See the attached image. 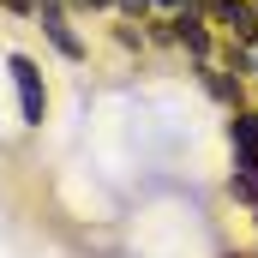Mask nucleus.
Instances as JSON below:
<instances>
[{
    "instance_id": "f257e3e1",
    "label": "nucleus",
    "mask_w": 258,
    "mask_h": 258,
    "mask_svg": "<svg viewBox=\"0 0 258 258\" xmlns=\"http://www.w3.org/2000/svg\"><path fill=\"white\" fill-rule=\"evenodd\" d=\"M6 72H12V84H18V114H24V126H42V120H48V84H42V66L30 60V54H12Z\"/></svg>"
},
{
    "instance_id": "f03ea898",
    "label": "nucleus",
    "mask_w": 258,
    "mask_h": 258,
    "mask_svg": "<svg viewBox=\"0 0 258 258\" xmlns=\"http://www.w3.org/2000/svg\"><path fill=\"white\" fill-rule=\"evenodd\" d=\"M204 12H210L234 42H258V6L252 0H204Z\"/></svg>"
},
{
    "instance_id": "7ed1b4c3",
    "label": "nucleus",
    "mask_w": 258,
    "mask_h": 258,
    "mask_svg": "<svg viewBox=\"0 0 258 258\" xmlns=\"http://www.w3.org/2000/svg\"><path fill=\"white\" fill-rule=\"evenodd\" d=\"M42 30H48V42L60 48L66 60H84V42L72 36V24H66V12H60V0H42Z\"/></svg>"
},
{
    "instance_id": "20e7f679",
    "label": "nucleus",
    "mask_w": 258,
    "mask_h": 258,
    "mask_svg": "<svg viewBox=\"0 0 258 258\" xmlns=\"http://www.w3.org/2000/svg\"><path fill=\"white\" fill-rule=\"evenodd\" d=\"M228 198H234V204H252V210H258V156L234 150V174H228Z\"/></svg>"
},
{
    "instance_id": "39448f33",
    "label": "nucleus",
    "mask_w": 258,
    "mask_h": 258,
    "mask_svg": "<svg viewBox=\"0 0 258 258\" xmlns=\"http://www.w3.org/2000/svg\"><path fill=\"white\" fill-rule=\"evenodd\" d=\"M174 42H186V54H210V30H204V18L198 12H174Z\"/></svg>"
},
{
    "instance_id": "423d86ee",
    "label": "nucleus",
    "mask_w": 258,
    "mask_h": 258,
    "mask_svg": "<svg viewBox=\"0 0 258 258\" xmlns=\"http://www.w3.org/2000/svg\"><path fill=\"white\" fill-rule=\"evenodd\" d=\"M228 144L246 150V156H258V108H234V120H228Z\"/></svg>"
},
{
    "instance_id": "0eeeda50",
    "label": "nucleus",
    "mask_w": 258,
    "mask_h": 258,
    "mask_svg": "<svg viewBox=\"0 0 258 258\" xmlns=\"http://www.w3.org/2000/svg\"><path fill=\"white\" fill-rule=\"evenodd\" d=\"M114 6H120L126 18H144V12H150V0H114Z\"/></svg>"
},
{
    "instance_id": "6e6552de",
    "label": "nucleus",
    "mask_w": 258,
    "mask_h": 258,
    "mask_svg": "<svg viewBox=\"0 0 258 258\" xmlns=\"http://www.w3.org/2000/svg\"><path fill=\"white\" fill-rule=\"evenodd\" d=\"M180 12H204V0H180Z\"/></svg>"
},
{
    "instance_id": "1a4fd4ad",
    "label": "nucleus",
    "mask_w": 258,
    "mask_h": 258,
    "mask_svg": "<svg viewBox=\"0 0 258 258\" xmlns=\"http://www.w3.org/2000/svg\"><path fill=\"white\" fill-rule=\"evenodd\" d=\"M252 72H258V42H252Z\"/></svg>"
},
{
    "instance_id": "9d476101",
    "label": "nucleus",
    "mask_w": 258,
    "mask_h": 258,
    "mask_svg": "<svg viewBox=\"0 0 258 258\" xmlns=\"http://www.w3.org/2000/svg\"><path fill=\"white\" fill-rule=\"evenodd\" d=\"M252 6H258V0H252Z\"/></svg>"
}]
</instances>
